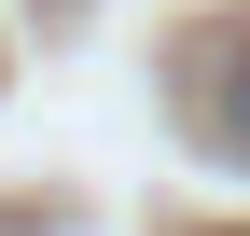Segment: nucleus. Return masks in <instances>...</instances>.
I'll use <instances>...</instances> for the list:
<instances>
[{"mask_svg": "<svg viewBox=\"0 0 250 236\" xmlns=\"http://www.w3.org/2000/svg\"><path fill=\"white\" fill-rule=\"evenodd\" d=\"M223 139H236V153H250V56H236V70H223Z\"/></svg>", "mask_w": 250, "mask_h": 236, "instance_id": "obj_1", "label": "nucleus"}]
</instances>
